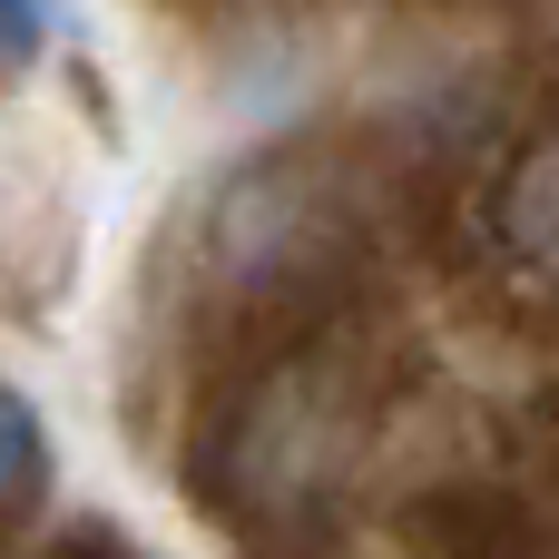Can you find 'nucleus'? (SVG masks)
I'll return each mask as SVG.
<instances>
[{
  "label": "nucleus",
  "mask_w": 559,
  "mask_h": 559,
  "mask_svg": "<svg viewBox=\"0 0 559 559\" xmlns=\"http://www.w3.org/2000/svg\"><path fill=\"white\" fill-rule=\"evenodd\" d=\"M501 226H511V255L559 285V138L540 157H521V177H511V197H501Z\"/></svg>",
  "instance_id": "obj_1"
},
{
  "label": "nucleus",
  "mask_w": 559,
  "mask_h": 559,
  "mask_svg": "<svg viewBox=\"0 0 559 559\" xmlns=\"http://www.w3.org/2000/svg\"><path fill=\"white\" fill-rule=\"evenodd\" d=\"M20 481H29V423H20V413L0 403V501H10Z\"/></svg>",
  "instance_id": "obj_2"
},
{
  "label": "nucleus",
  "mask_w": 559,
  "mask_h": 559,
  "mask_svg": "<svg viewBox=\"0 0 559 559\" xmlns=\"http://www.w3.org/2000/svg\"><path fill=\"white\" fill-rule=\"evenodd\" d=\"M29 29H39V0H0V49H29Z\"/></svg>",
  "instance_id": "obj_3"
}]
</instances>
